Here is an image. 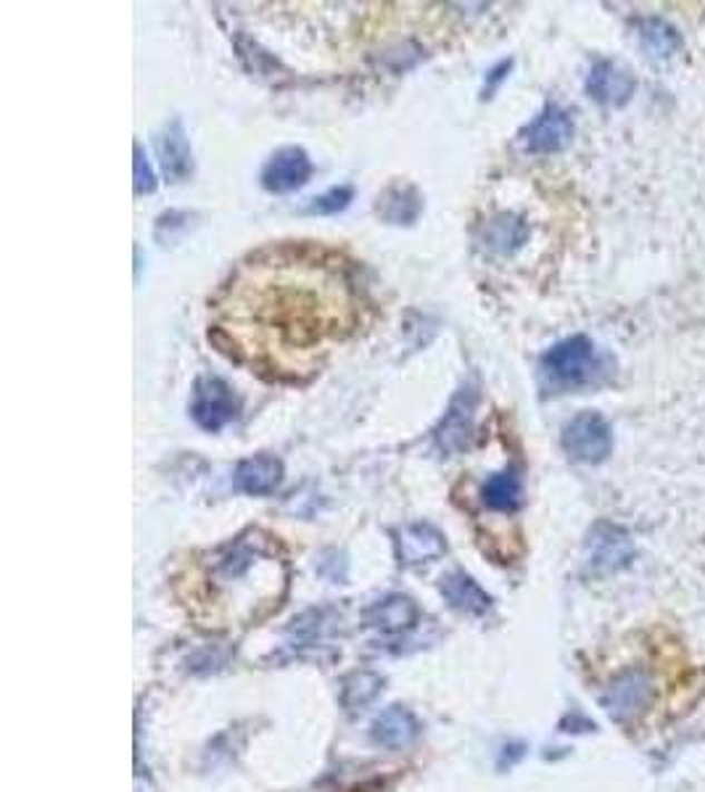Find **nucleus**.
Masks as SVG:
<instances>
[{
	"mask_svg": "<svg viewBox=\"0 0 705 792\" xmlns=\"http://www.w3.org/2000/svg\"><path fill=\"white\" fill-rule=\"evenodd\" d=\"M190 415H194L198 428L217 433L238 415V399H235L233 389L227 387L223 378H198L194 402H190Z\"/></svg>",
	"mask_w": 705,
	"mask_h": 792,
	"instance_id": "obj_6",
	"label": "nucleus"
},
{
	"mask_svg": "<svg viewBox=\"0 0 705 792\" xmlns=\"http://www.w3.org/2000/svg\"><path fill=\"white\" fill-rule=\"evenodd\" d=\"M655 701V682L645 668H629L608 684L603 695L605 711L618 724H629L639 713H645Z\"/></svg>",
	"mask_w": 705,
	"mask_h": 792,
	"instance_id": "obj_5",
	"label": "nucleus"
},
{
	"mask_svg": "<svg viewBox=\"0 0 705 792\" xmlns=\"http://www.w3.org/2000/svg\"><path fill=\"white\" fill-rule=\"evenodd\" d=\"M634 90H637V80L629 69H624L621 63L600 59L593 63L587 75V92L595 98L597 104L603 106H626L631 101Z\"/></svg>",
	"mask_w": 705,
	"mask_h": 792,
	"instance_id": "obj_8",
	"label": "nucleus"
},
{
	"mask_svg": "<svg viewBox=\"0 0 705 792\" xmlns=\"http://www.w3.org/2000/svg\"><path fill=\"white\" fill-rule=\"evenodd\" d=\"M420 209H423V198L418 196V190L412 185H394L383 194L379 212L383 214V219L394 225H410L415 223Z\"/></svg>",
	"mask_w": 705,
	"mask_h": 792,
	"instance_id": "obj_20",
	"label": "nucleus"
},
{
	"mask_svg": "<svg viewBox=\"0 0 705 792\" xmlns=\"http://www.w3.org/2000/svg\"><path fill=\"white\" fill-rule=\"evenodd\" d=\"M223 317L231 346L275 375H296L327 339L358 325V302L344 264L310 246H277L252 256L225 289Z\"/></svg>",
	"mask_w": 705,
	"mask_h": 792,
	"instance_id": "obj_1",
	"label": "nucleus"
},
{
	"mask_svg": "<svg viewBox=\"0 0 705 792\" xmlns=\"http://www.w3.org/2000/svg\"><path fill=\"white\" fill-rule=\"evenodd\" d=\"M634 553H637V549H634V539L624 526L610 524V520H600V524L589 531L584 558H587V568L593 570L595 576H610L629 566Z\"/></svg>",
	"mask_w": 705,
	"mask_h": 792,
	"instance_id": "obj_4",
	"label": "nucleus"
},
{
	"mask_svg": "<svg viewBox=\"0 0 705 792\" xmlns=\"http://www.w3.org/2000/svg\"><path fill=\"white\" fill-rule=\"evenodd\" d=\"M441 595H444V599L454 610L466 613V616H481V613H487V608L491 605L487 591H483L479 584L466 574L447 576V579L441 581Z\"/></svg>",
	"mask_w": 705,
	"mask_h": 792,
	"instance_id": "obj_17",
	"label": "nucleus"
},
{
	"mask_svg": "<svg viewBox=\"0 0 705 792\" xmlns=\"http://www.w3.org/2000/svg\"><path fill=\"white\" fill-rule=\"evenodd\" d=\"M562 449L574 460L597 466V462L608 460V454L614 452V428H610L600 412L584 410L562 428Z\"/></svg>",
	"mask_w": 705,
	"mask_h": 792,
	"instance_id": "obj_3",
	"label": "nucleus"
},
{
	"mask_svg": "<svg viewBox=\"0 0 705 792\" xmlns=\"http://www.w3.org/2000/svg\"><path fill=\"white\" fill-rule=\"evenodd\" d=\"M481 497L491 510H500V512L518 510L523 502L521 476H518L516 470H502V473H495L487 483H483Z\"/></svg>",
	"mask_w": 705,
	"mask_h": 792,
	"instance_id": "obj_19",
	"label": "nucleus"
},
{
	"mask_svg": "<svg viewBox=\"0 0 705 792\" xmlns=\"http://www.w3.org/2000/svg\"><path fill=\"white\" fill-rule=\"evenodd\" d=\"M639 46L655 61H668L682 51V35L674 25L660 17H647L639 21Z\"/></svg>",
	"mask_w": 705,
	"mask_h": 792,
	"instance_id": "obj_16",
	"label": "nucleus"
},
{
	"mask_svg": "<svg viewBox=\"0 0 705 792\" xmlns=\"http://www.w3.org/2000/svg\"><path fill=\"white\" fill-rule=\"evenodd\" d=\"M473 410H476V389L468 387L452 399L450 410H447L444 420H441L437 433H433L439 452L458 454L468 447L470 433H473Z\"/></svg>",
	"mask_w": 705,
	"mask_h": 792,
	"instance_id": "obj_9",
	"label": "nucleus"
},
{
	"mask_svg": "<svg viewBox=\"0 0 705 792\" xmlns=\"http://www.w3.org/2000/svg\"><path fill=\"white\" fill-rule=\"evenodd\" d=\"M447 553V541L431 524H412L396 531V555L402 566H423Z\"/></svg>",
	"mask_w": 705,
	"mask_h": 792,
	"instance_id": "obj_11",
	"label": "nucleus"
},
{
	"mask_svg": "<svg viewBox=\"0 0 705 792\" xmlns=\"http://www.w3.org/2000/svg\"><path fill=\"white\" fill-rule=\"evenodd\" d=\"M418 605L404 595H391L365 613V624L383 634H402L418 624Z\"/></svg>",
	"mask_w": 705,
	"mask_h": 792,
	"instance_id": "obj_14",
	"label": "nucleus"
},
{
	"mask_svg": "<svg viewBox=\"0 0 705 792\" xmlns=\"http://www.w3.org/2000/svg\"><path fill=\"white\" fill-rule=\"evenodd\" d=\"M574 133L571 114L560 109L558 104H550L539 117H533V123L523 127L521 143L529 154H558L574 140Z\"/></svg>",
	"mask_w": 705,
	"mask_h": 792,
	"instance_id": "obj_7",
	"label": "nucleus"
},
{
	"mask_svg": "<svg viewBox=\"0 0 705 792\" xmlns=\"http://www.w3.org/2000/svg\"><path fill=\"white\" fill-rule=\"evenodd\" d=\"M159 162L164 175H167L169 183H183L188 180L190 173H194V154H190L188 138H185L183 125L173 119L164 133L159 135Z\"/></svg>",
	"mask_w": 705,
	"mask_h": 792,
	"instance_id": "obj_12",
	"label": "nucleus"
},
{
	"mask_svg": "<svg viewBox=\"0 0 705 792\" xmlns=\"http://www.w3.org/2000/svg\"><path fill=\"white\" fill-rule=\"evenodd\" d=\"M156 175L146 159V151L140 143H135V194H154Z\"/></svg>",
	"mask_w": 705,
	"mask_h": 792,
	"instance_id": "obj_23",
	"label": "nucleus"
},
{
	"mask_svg": "<svg viewBox=\"0 0 705 792\" xmlns=\"http://www.w3.org/2000/svg\"><path fill=\"white\" fill-rule=\"evenodd\" d=\"M349 202H352V188L341 185V188H331L327 194L312 198L307 212L310 214H336L341 209H346Z\"/></svg>",
	"mask_w": 705,
	"mask_h": 792,
	"instance_id": "obj_22",
	"label": "nucleus"
},
{
	"mask_svg": "<svg viewBox=\"0 0 705 792\" xmlns=\"http://www.w3.org/2000/svg\"><path fill=\"white\" fill-rule=\"evenodd\" d=\"M281 478L283 462L277 458H270V454H256V458H248L235 468V487L252 497L273 495V491L281 487Z\"/></svg>",
	"mask_w": 705,
	"mask_h": 792,
	"instance_id": "obj_13",
	"label": "nucleus"
},
{
	"mask_svg": "<svg viewBox=\"0 0 705 792\" xmlns=\"http://www.w3.org/2000/svg\"><path fill=\"white\" fill-rule=\"evenodd\" d=\"M418 718L404 705H391L373 722L370 737L379 745L389 747V751H399V747H408L418 737Z\"/></svg>",
	"mask_w": 705,
	"mask_h": 792,
	"instance_id": "obj_15",
	"label": "nucleus"
},
{
	"mask_svg": "<svg viewBox=\"0 0 705 792\" xmlns=\"http://www.w3.org/2000/svg\"><path fill=\"white\" fill-rule=\"evenodd\" d=\"M512 69V61H502V63H497L495 69L489 71V77H487V88H483V98H489L491 92L497 90V85H500L505 77H508V71Z\"/></svg>",
	"mask_w": 705,
	"mask_h": 792,
	"instance_id": "obj_24",
	"label": "nucleus"
},
{
	"mask_svg": "<svg viewBox=\"0 0 705 792\" xmlns=\"http://www.w3.org/2000/svg\"><path fill=\"white\" fill-rule=\"evenodd\" d=\"M312 175V162L302 148L288 146L273 154V159L262 169V183L273 194H291V190L302 188Z\"/></svg>",
	"mask_w": 705,
	"mask_h": 792,
	"instance_id": "obj_10",
	"label": "nucleus"
},
{
	"mask_svg": "<svg viewBox=\"0 0 705 792\" xmlns=\"http://www.w3.org/2000/svg\"><path fill=\"white\" fill-rule=\"evenodd\" d=\"M600 352L587 335H571V339L558 341L539 360V381L550 394L593 387V383L600 381Z\"/></svg>",
	"mask_w": 705,
	"mask_h": 792,
	"instance_id": "obj_2",
	"label": "nucleus"
},
{
	"mask_svg": "<svg viewBox=\"0 0 705 792\" xmlns=\"http://www.w3.org/2000/svg\"><path fill=\"white\" fill-rule=\"evenodd\" d=\"M381 690L383 679L379 674H373V671H358V674H352L344 682V695H341V701H344V708L349 711H362L381 695Z\"/></svg>",
	"mask_w": 705,
	"mask_h": 792,
	"instance_id": "obj_21",
	"label": "nucleus"
},
{
	"mask_svg": "<svg viewBox=\"0 0 705 792\" xmlns=\"http://www.w3.org/2000/svg\"><path fill=\"white\" fill-rule=\"evenodd\" d=\"M529 238V225L523 219L512 217V214H502V217L491 219L483 231V244H487L489 252L508 256L512 252H518Z\"/></svg>",
	"mask_w": 705,
	"mask_h": 792,
	"instance_id": "obj_18",
	"label": "nucleus"
}]
</instances>
